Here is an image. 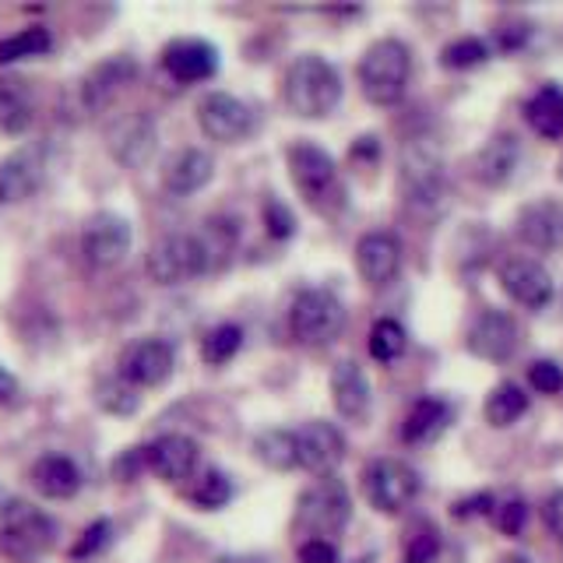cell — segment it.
<instances>
[{"label": "cell", "instance_id": "1", "mask_svg": "<svg viewBox=\"0 0 563 563\" xmlns=\"http://www.w3.org/2000/svg\"><path fill=\"white\" fill-rule=\"evenodd\" d=\"M282 96H286V106L296 117L321 120L334 113V106L342 102L339 67L317 57V53H303V57L289 64L286 81H282Z\"/></svg>", "mask_w": 563, "mask_h": 563}, {"label": "cell", "instance_id": "2", "mask_svg": "<svg viewBox=\"0 0 563 563\" xmlns=\"http://www.w3.org/2000/svg\"><path fill=\"white\" fill-rule=\"evenodd\" d=\"M57 545V521L29 500H8L0 507V556L32 563Z\"/></svg>", "mask_w": 563, "mask_h": 563}, {"label": "cell", "instance_id": "3", "mask_svg": "<svg viewBox=\"0 0 563 563\" xmlns=\"http://www.w3.org/2000/svg\"><path fill=\"white\" fill-rule=\"evenodd\" d=\"M289 158V176L296 190L303 194V201L317 211H339L342 201H345V187H342V176H339V166H334V158L310 145V141H296L286 152Z\"/></svg>", "mask_w": 563, "mask_h": 563}, {"label": "cell", "instance_id": "4", "mask_svg": "<svg viewBox=\"0 0 563 563\" xmlns=\"http://www.w3.org/2000/svg\"><path fill=\"white\" fill-rule=\"evenodd\" d=\"M412 78V53L401 40H377L360 60V88L374 106H395Z\"/></svg>", "mask_w": 563, "mask_h": 563}, {"label": "cell", "instance_id": "5", "mask_svg": "<svg viewBox=\"0 0 563 563\" xmlns=\"http://www.w3.org/2000/svg\"><path fill=\"white\" fill-rule=\"evenodd\" d=\"M211 268H216V257L201 233H169L155 240L145 257V272L155 286H184Z\"/></svg>", "mask_w": 563, "mask_h": 563}, {"label": "cell", "instance_id": "6", "mask_svg": "<svg viewBox=\"0 0 563 563\" xmlns=\"http://www.w3.org/2000/svg\"><path fill=\"white\" fill-rule=\"evenodd\" d=\"M345 328V307L342 299L328 289H307L292 299L289 310V331L299 345L321 349L331 345Z\"/></svg>", "mask_w": 563, "mask_h": 563}, {"label": "cell", "instance_id": "7", "mask_svg": "<svg viewBox=\"0 0 563 563\" xmlns=\"http://www.w3.org/2000/svg\"><path fill=\"white\" fill-rule=\"evenodd\" d=\"M398 184L405 201L416 208H437L444 198V155L430 137H416L401 152Z\"/></svg>", "mask_w": 563, "mask_h": 563}, {"label": "cell", "instance_id": "8", "mask_svg": "<svg viewBox=\"0 0 563 563\" xmlns=\"http://www.w3.org/2000/svg\"><path fill=\"white\" fill-rule=\"evenodd\" d=\"M352 518V497L342 479H334V475H321L307 493L303 500H299V528L310 536V539H331L339 536L342 528L349 525Z\"/></svg>", "mask_w": 563, "mask_h": 563}, {"label": "cell", "instance_id": "9", "mask_svg": "<svg viewBox=\"0 0 563 563\" xmlns=\"http://www.w3.org/2000/svg\"><path fill=\"white\" fill-rule=\"evenodd\" d=\"M363 489L366 500L380 515H401L419 497V475L412 465L398 462V457H377L363 472Z\"/></svg>", "mask_w": 563, "mask_h": 563}, {"label": "cell", "instance_id": "10", "mask_svg": "<svg viewBox=\"0 0 563 563\" xmlns=\"http://www.w3.org/2000/svg\"><path fill=\"white\" fill-rule=\"evenodd\" d=\"M131 222L117 216V211H96L92 219L81 229V254L88 261V268L96 272H110L128 257L131 251Z\"/></svg>", "mask_w": 563, "mask_h": 563}, {"label": "cell", "instance_id": "11", "mask_svg": "<svg viewBox=\"0 0 563 563\" xmlns=\"http://www.w3.org/2000/svg\"><path fill=\"white\" fill-rule=\"evenodd\" d=\"M49 173V148L43 141L14 148L8 158H0V205H22L32 194H40Z\"/></svg>", "mask_w": 563, "mask_h": 563}, {"label": "cell", "instance_id": "12", "mask_svg": "<svg viewBox=\"0 0 563 563\" xmlns=\"http://www.w3.org/2000/svg\"><path fill=\"white\" fill-rule=\"evenodd\" d=\"M173 366H176V349L166 339H137L120 352L117 374L141 391V387L166 384L173 377Z\"/></svg>", "mask_w": 563, "mask_h": 563}, {"label": "cell", "instance_id": "13", "mask_svg": "<svg viewBox=\"0 0 563 563\" xmlns=\"http://www.w3.org/2000/svg\"><path fill=\"white\" fill-rule=\"evenodd\" d=\"M198 123L205 137L219 141V145H236L254 131V113L243 99L229 92H208L198 102Z\"/></svg>", "mask_w": 563, "mask_h": 563}, {"label": "cell", "instance_id": "14", "mask_svg": "<svg viewBox=\"0 0 563 563\" xmlns=\"http://www.w3.org/2000/svg\"><path fill=\"white\" fill-rule=\"evenodd\" d=\"M134 78H137V64H134V57H128V53H113V57L99 60L78 85L81 110L102 113Z\"/></svg>", "mask_w": 563, "mask_h": 563}, {"label": "cell", "instance_id": "15", "mask_svg": "<svg viewBox=\"0 0 563 563\" xmlns=\"http://www.w3.org/2000/svg\"><path fill=\"white\" fill-rule=\"evenodd\" d=\"M292 437H296V465L307 472L328 475L345 457V437L331 422L313 419L307 427L292 430Z\"/></svg>", "mask_w": 563, "mask_h": 563}, {"label": "cell", "instance_id": "16", "mask_svg": "<svg viewBox=\"0 0 563 563\" xmlns=\"http://www.w3.org/2000/svg\"><path fill=\"white\" fill-rule=\"evenodd\" d=\"M500 286L515 303L542 310L553 299V275L532 257H510L500 264Z\"/></svg>", "mask_w": 563, "mask_h": 563}, {"label": "cell", "instance_id": "17", "mask_svg": "<svg viewBox=\"0 0 563 563\" xmlns=\"http://www.w3.org/2000/svg\"><path fill=\"white\" fill-rule=\"evenodd\" d=\"M468 349L479 360H489V363L510 360V356H515V349H518V324H515V317L504 313V310L479 313V317H475V324L468 328Z\"/></svg>", "mask_w": 563, "mask_h": 563}, {"label": "cell", "instance_id": "18", "mask_svg": "<svg viewBox=\"0 0 563 563\" xmlns=\"http://www.w3.org/2000/svg\"><path fill=\"white\" fill-rule=\"evenodd\" d=\"M198 444H194L190 437L184 433H166L152 440L145 448V462H148V472H155L163 483H184L190 479L194 472H198Z\"/></svg>", "mask_w": 563, "mask_h": 563}, {"label": "cell", "instance_id": "19", "mask_svg": "<svg viewBox=\"0 0 563 563\" xmlns=\"http://www.w3.org/2000/svg\"><path fill=\"white\" fill-rule=\"evenodd\" d=\"M163 70L180 85L208 81L219 70V49L205 40H173L163 49Z\"/></svg>", "mask_w": 563, "mask_h": 563}, {"label": "cell", "instance_id": "20", "mask_svg": "<svg viewBox=\"0 0 563 563\" xmlns=\"http://www.w3.org/2000/svg\"><path fill=\"white\" fill-rule=\"evenodd\" d=\"M356 268L366 286H387L401 272V243L395 233H366L356 243Z\"/></svg>", "mask_w": 563, "mask_h": 563}, {"label": "cell", "instance_id": "21", "mask_svg": "<svg viewBox=\"0 0 563 563\" xmlns=\"http://www.w3.org/2000/svg\"><path fill=\"white\" fill-rule=\"evenodd\" d=\"M155 141H158L155 123L145 113L120 117L113 128H110V152H113L117 163L131 166V169L148 163L152 152H155Z\"/></svg>", "mask_w": 563, "mask_h": 563}, {"label": "cell", "instance_id": "22", "mask_svg": "<svg viewBox=\"0 0 563 563\" xmlns=\"http://www.w3.org/2000/svg\"><path fill=\"white\" fill-rule=\"evenodd\" d=\"M518 236L532 251H560L563 246V205L545 198L521 208L518 216Z\"/></svg>", "mask_w": 563, "mask_h": 563}, {"label": "cell", "instance_id": "23", "mask_svg": "<svg viewBox=\"0 0 563 563\" xmlns=\"http://www.w3.org/2000/svg\"><path fill=\"white\" fill-rule=\"evenodd\" d=\"M29 479H32V486H35L40 497L70 500L81 489V468L70 462L67 454H43V457H35Z\"/></svg>", "mask_w": 563, "mask_h": 563}, {"label": "cell", "instance_id": "24", "mask_svg": "<svg viewBox=\"0 0 563 563\" xmlns=\"http://www.w3.org/2000/svg\"><path fill=\"white\" fill-rule=\"evenodd\" d=\"M211 176H216V158H211L205 148H184L169 158L163 184L169 194H176V198H187V194H198L201 187H208Z\"/></svg>", "mask_w": 563, "mask_h": 563}, {"label": "cell", "instance_id": "25", "mask_svg": "<svg viewBox=\"0 0 563 563\" xmlns=\"http://www.w3.org/2000/svg\"><path fill=\"white\" fill-rule=\"evenodd\" d=\"M331 395H334V409H339L345 419H363L369 412V380L363 374V366L352 360L334 363Z\"/></svg>", "mask_w": 563, "mask_h": 563}, {"label": "cell", "instance_id": "26", "mask_svg": "<svg viewBox=\"0 0 563 563\" xmlns=\"http://www.w3.org/2000/svg\"><path fill=\"white\" fill-rule=\"evenodd\" d=\"M521 163V145L515 134H497L493 141H486V148L475 158V173H479V180L489 184V187H504L510 176H515Z\"/></svg>", "mask_w": 563, "mask_h": 563}, {"label": "cell", "instance_id": "27", "mask_svg": "<svg viewBox=\"0 0 563 563\" xmlns=\"http://www.w3.org/2000/svg\"><path fill=\"white\" fill-rule=\"evenodd\" d=\"M35 99L32 88L22 78H0V134L18 137L32 128Z\"/></svg>", "mask_w": 563, "mask_h": 563}, {"label": "cell", "instance_id": "28", "mask_svg": "<svg viewBox=\"0 0 563 563\" xmlns=\"http://www.w3.org/2000/svg\"><path fill=\"white\" fill-rule=\"evenodd\" d=\"M451 422V405L440 401V398H419L409 416H405V427H401V440L405 444H430L440 433L448 430Z\"/></svg>", "mask_w": 563, "mask_h": 563}, {"label": "cell", "instance_id": "29", "mask_svg": "<svg viewBox=\"0 0 563 563\" xmlns=\"http://www.w3.org/2000/svg\"><path fill=\"white\" fill-rule=\"evenodd\" d=\"M525 120L539 137H563V88L560 85H542L539 92L528 99Z\"/></svg>", "mask_w": 563, "mask_h": 563}, {"label": "cell", "instance_id": "30", "mask_svg": "<svg viewBox=\"0 0 563 563\" xmlns=\"http://www.w3.org/2000/svg\"><path fill=\"white\" fill-rule=\"evenodd\" d=\"M483 412H486V422L489 427H510V422H518L525 412H528V395H525V387H518L515 380H504L497 384L489 391L486 405H483Z\"/></svg>", "mask_w": 563, "mask_h": 563}, {"label": "cell", "instance_id": "31", "mask_svg": "<svg viewBox=\"0 0 563 563\" xmlns=\"http://www.w3.org/2000/svg\"><path fill=\"white\" fill-rule=\"evenodd\" d=\"M53 49V35L43 25H32L0 40V64H18V60H32V57H43V53Z\"/></svg>", "mask_w": 563, "mask_h": 563}, {"label": "cell", "instance_id": "32", "mask_svg": "<svg viewBox=\"0 0 563 563\" xmlns=\"http://www.w3.org/2000/svg\"><path fill=\"white\" fill-rule=\"evenodd\" d=\"M96 405L110 416H134L141 409V395L131 380H123L117 374V377H106L96 384Z\"/></svg>", "mask_w": 563, "mask_h": 563}, {"label": "cell", "instance_id": "33", "mask_svg": "<svg viewBox=\"0 0 563 563\" xmlns=\"http://www.w3.org/2000/svg\"><path fill=\"white\" fill-rule=\"evenodd\" d=\"M254 451H257L261 462L268 468H275V472L299 468L296 465V437H292V430H264L254 440Z\"/></svg>", "mask_w": 563, "mask_h": 563}, {"label": "cell", "instance_id": "34", "mask_svg": "<svg viewBox=\"0 0 563 563\" xmlns=\"http://www.w3.org/2000/svg\"><path fill=\"white\" fill-rule=\"evenodd\" d=\"M229 500H233V483H229V475L219 468H208L190 486V504L201 507V510H219Z\"/></svg>", "mask_w": 563, "mask_h": 563}, {"label": "cell", "instance_id": "35", "mask_svg": "<svg viewBox=\"0 0 563 563\" xmlns=\"http://www.w3.org/2000/svg\"><path fill=\"white\" fill-rule=\"evenodd\" d=\"M243 345V328L240 324H216L201 339V360L208 366H222L240 352Z\"/></svg>", "mask_w": 563, "mask_h": 563}, {"label": "cell", "instance_id": "36", "mask_svg": "<svg viewBox=\"0 0 563 563\" xmlns=\"http://www.w3.org/2000/svg\"><path fill=\"white\" fill-rule=\"evenodd\" d=\"M369 356H374L377 363H395L405 345H409V334H405V328L398 321H391V317H384V321H377L374 328H369Z\"/></svg>", "mask_w": 563, "mask_h": 563}, {"label": "cell", "instance_id": "37", "mask_svg": "<svg viewBox=\"0 0 563 563\" xmlns=\"http://www.w3.org/2000/svg\"><path fill=\"white\" fill-rule=\"evenodd\" d=\"M489 57V49L483 40H475V35H465V40H454L451 46H444L440 53V60L451 70H468V67H479L483 60Z\"/></svg>", "mask_w": 563, "mask_h": 563}, {"label": "cell", "instance_id": "38", "mask_svg": "<svg viewBox=\"0 0 563 563\" xmlns=\"http://www.w3.org/2000/svg\"><path fill=\"white\" fill-rule=\"evenodd\" d=\"M528 384H532L539 395H560L563 391V369H560V363H553V360L532 363V366H528Z\"/></svg>", "mask_w": 563, "mask_h": 563}, {"label": "cell", "instance_id": "39", "mask_svg": "<svg viewBox=\"0 0 563 563\" xmlns=\"http://www.w3.org/2000/svg\"><path fill=\"white\" fill-rule=\"evenodd\" d=\"M264 225H268V233L275 240H289L296 233V219H292V211L282 205L278 198H268L264 201Z\"/></svg>", "mask_w": 563, "mask_h": 563}, {"label": "cell", "instance_id": "40", "mask_svg": "<svg viewBox=\"0 0 563 563\" xmlns=\"http://www.w3.org/2000/svg\"><path fill=\"white\" fill-rule=\"evenodd\" d=\"M493 521L504 536H521L528 521V504L525 500H507L500 507H493Z\"/></svg>", "mask_w": 563, "mask_h": 563}, {"label": "cell", "instance_id": "41", "mask_svg": "<svg viewBox=\"0 0 563 563\" xmlns=\"http://www.w3.org/2000/svg\"><path fill=\"white\" fill-rule=\"evenodd\" d=\"M110 536H113V525L110 521H92L81 532V539L75 542V550H70V556L75 560H85V556H92V553H99L106 542H110Z\"/></svg>", "mask_w": 563, "mask_h": 563}, {"label": "cell", "instance_id": "42", "mask_svg": "<svg viewBox=\"0 0 563 563\" xmlns=\"http://www.w3.org/2000/svg\"><path fill=\"white\" fill-rule=\"evenodd\" d=\"M299 563H339V545L331 539H307L296 553Z\"/></svg>", "mask_w": 563, "mask_h": 563}, {"label": "cell", "instance_id": "43", "mask_svg": "<svg viewBox=\"0 0 563 563\" xmlns=\"http://www.w3.org/2000/svg\"><path fill=\"white\" fill-rule=\"evenodd\" d=\"M437 550H440L437 532H419L409 545V553H405V563H433Z\"/></svg>", "mask_w": 563, "mask_h": 563}, {"label": "cell", "instance_id": "44", "mask_svg": "<svg viewBox=\"0 0 563 563\" xmlns=\"http://www.w3.org/2000/svg\"><path fill=\"white\" fill-rule=\"evenodd\" d=\"M542 515H545V528L553 532V539L563 545V489H556L550 500H545L542 507Z\"/></svg>", "mask_w": 563, "mask_h": 563}, {"label": "cell", "instance_id": "45", "mask_svg": "<svg viewBox=\"0 0 563 563\" xmlns=\"http://www.w3.org/2000/svg\"><path fill=\"white\" fill-rule=\"evenodd\" d=\"M18 395H22V384H18V377L11 374V369L0 366V405H14Z\"/></svg>", "mask_w": 563, "mask_h": 563}, {"label": "cell", "instance_id": "46", "mask_svg": "<svg viewBox=\"0 0 563 563\" xmlns=\"http://www.w3.org/2000/svg\"><path fill=\"white\" fill-rule=\"evenodd\" d=\"M489 497H475V500H462L454 504V518H465V515H479V510H489Z\"/></svg>", "mask_w": 563, "mask_h": 563}, {"label": "cell", "instance_id": "47", "mask_svg": "<svg viewBox=\"0 0 563 563\" xmlns=\"http://www.w3.org/2000/svg\"><path fill=\"white\" fill-rule=\"evenodd\" d=\"M216 563H268L264 556H254V553H225V556H219Z\"/></svg>", "mask_w": 563, "mask_h": 563}, {"label": "cell", "instance_id": "48", "mask_svg": "<svg viewBox=\"0 0 563 563\" xmlns=\"http://www.w3.org/2000/svg\"><path fill=\"white\" fill-rule=\"evenodd\" d=\"M504 563H532V560L521 556V553H510V556H504Z\"/></svg>", "mask_w": 563, "mask_h": 563}, {"label": "cell", "instance_id": "49", "mask_svg": "<svg viewBox=\"0 0 563 563\" xmlns=\"http://www.w3.org/2000/svg\"><path fill=\"white\" fill-rule=\"evenodd\" d=\"M560 180H563V163H560Z\"/></svg>", "mask_w": 563, "mask_h": 563}]
</instances>
